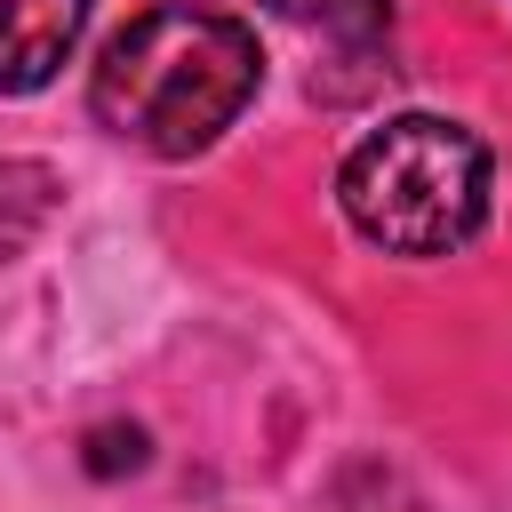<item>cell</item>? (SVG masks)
<instances>
[{"instance_id":"obj_1","label":"cell","mask_w":512,"mask_h":512,"mask_svg":"<svg viewBox=\"0 0 512 512\" xmlns=\"http://www.w3.org/2000/svg\"><path fill=\"white\" fill-rule=\"evenodd\" d=\"M256 88H264L256 32L240 16L192 8V0H160V8L128 16L88 64V112L152 160L208 152L256 104Z\"/></svg>"},{"instance_id":"obj_2","label":"cell","mask_w":512,"mask_h":512,"mask_svg":"<svg viewBox=\"0 0 512 512\" xmlns=\"http://www.w3.org/2000/svg\"><path fill=\"white\" fill-rule=\"evenodd\" d=\"M336 208L384 256H448L488 224V144L440 112H400L344 152Z\"/></svg>"},{"instance_id":"obj_3","label":"cell","mask_w":512,"mask_h":512,"mask_svg":"<svg viewBox=\"0 0 512 512\" xmlns=\"http://www.w3.org/2000/svg\"><path fill=\"white\" fill-rule=\"evenodd\" d=\"M96 0H0V96H32L80 48Z\"/></svg>"},{"instance_id":"obj_4","label":"cell","mask_w":512,"mask_h":512,"mask_svg":"<svg viewBox=\"0 0 512 512\" xmlns=\"http://www.w3.org/2000/svg\"><path fill=\"white\" fill-rule=\"evenodd\" d=\"M264 8L288 16V24H304V32H328L344 48H368L392 24V0H264Z\"/></svg>"}]
</instances>
